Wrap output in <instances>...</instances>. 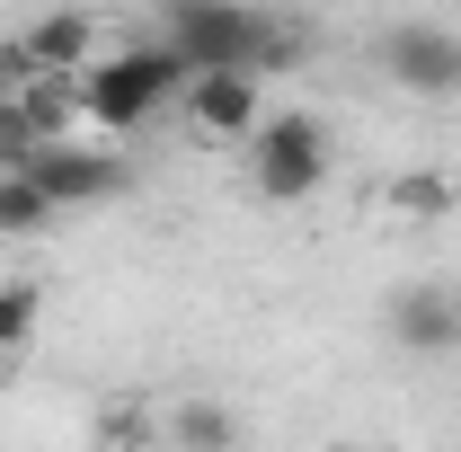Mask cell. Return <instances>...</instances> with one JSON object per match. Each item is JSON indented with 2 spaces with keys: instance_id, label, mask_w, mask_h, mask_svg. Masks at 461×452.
<instances>
[{
  "instance_id": "6da1fadb",
  "label": "cell",
  "mask_w": 461,
  "mask_h": 452,
  "mask_svg": "<svg viewBox=\"0 0 461 452\" xmlns=\"http://www.w3.org/2000/svg\"><path fill=\"white\" fill-rule=\"evenodd\" d=\"M160 45H169L186 71H222V62H249L258 80L302 62V36L285 18H267L258 0H160Z\"/></svg>"
},
{
  "instance_id": "7a4b0ae2",
  "label": "cell",
  "mask_w": 461,
  "mask_h": 452,
  "mask_svg": "<svg viewBox=\"0 0 461 452\" xmlns=\"http://www.w3.org/2000/svg\"><path fill=\"white\" fill-rule=\"evenodd\" d=\"M186 89V62L151 36V45H124V54H98L80 71V124L89 133H142L160 107H177Z\"/></svg>"
},
{
  "instance_id": "3957f363",
  "label": "cell",
  "mask_w": 461,
  "mask_h": 452,
  "mask_svg": "<svg viewBox=\"0 0 461 452\" xmlns=\"http://www.w3.org/2000/svg\"><path fill=\"white\" fill-rule=\"evenodd\" d=\"M338 169V133L320 124L311 107H285V115H258L249 133V186L267 204H311Z\"/></svg>"
},
{
  "instance_id": "277c9868",
  "label": "cell",
  "mask_w": 461,
  "mask_h": 452,
  "mask_svg": "<svg viewBox=\"0 0 461 452\" xmlns=\"http://www.w3.org/2000/svg\"><path fill=\"white\" fill-rule=\"evenodd\" d=\"M373 62H382V80H400L408 98H461V27H444V18L391 27L373 45Z\"/></svg>"
},
{
  "instance_id": "5b68a950",
  "label": "cell",
  "mask_w": 461,
  "mask_h": 452,
  "mask_svg": "<svg viewBox=\"0 0 461 452\" xmlns=\"http://www.w3.org/2000/svg\"><path fill=\"white\" fill-rule=\"evenodd\" d=\"M177 107H186V124H195L204 142H249V133H258V115H267V80H258L249 62H222V71H186Z\"/></svg>"
},
{
  "instance_id": "8992f818",
  "label": "cell",
  "mask_w": 461,
  "mask_h": 452,
  "mask_svg": "<svg viewBox=\"0 0 461 452\" xmlns=\"http://www.w3.org/2000/svg\"><path fill=\"white\" fill-rule=\"evenodd\" d=\"M27 177H36V186L54 195L62 213H71V204H115L133 169H124V151L89 142V133H71V142H45V151L27 160Z\"/></svg>"
},
{
  "instance_id": "52a82bcc",
  "label": "cell",
  "mask_w": 461,
  "mask_h": 452,
  "mask_svg": "<svg viewBox=\"0 0 461 452\" xmlns=\"http://www.w3.org/2000/svg\"><path fill=\"white\" fill-rule=\"evenodd\" d=\"M89 54H98V18L89 9H45L27 36L0 45V89H18L36 71H89Z\"/></svg>"
},
{
  "instance_id": "ba28073f",
  "label": "cell",
  "mask_w": 461,
  "mask_h": 452,
  "mask_svg": "<svg viewBox=\"0 0 461 452\" xmlns=\"http://www.w3.org/2000/svg\"><path fill=\"white\" fill-rule=\"evenodd\" d=\"M382 329H391L400 355H444V346H461V293H444V284H400L391 311H382Z\"/></svg>"
},
{
  "instance_id": "9c48e42d",
  "label": "cell",
  "mask_w": 461,
  "mask_h": 452,
  "mask_svg": "<svg viewBox=\"0 0 461 452\" xmlns=\"http://www.w3.org/2000/svg\"><path fill=\"white\" fill-rule=\"evenodd\" d=\"M169 444L177 452H240V417L222 399H177L169 408Z\"/></svg>"
},
{
  "instance_id": "30bf717a",
  "label": "cell",
  "mask_w": 461,
  "mask_h": 452,
  "mask_svg": "<svg viewBox=\"0 0 461 452\" xmlns=\"http://www.w3.org/2000/svg\"><path fill=\"white\" fill-rule=\"evenodd\" d=\"M382 204H391L400 222H453L461 186H453L444 169H408V177H391V186H382Z\"/></svg>"
},
{
  "instance_id": "8fae6325",
  "label": "cell",
  "mask_w": 461,
  "mask_h": 452,
  "mask_svg": "<svg viewBox=\"0 0 461 452\" xmlns=\"http://www.w3.org/2000/svg\"><path fill=\"white\" fill-rule=\"evenodd\" d=\"M54 213L62 204L27 169H0V240H36V231H54Z\"/></svg>"
},
{
  "instance_id": "7c38bea8",
  "label": "cell",
  "mask_w": 461,
  "mask_h": 452,
  "mask_svg": "<svg viewBox=\"0 0 461 452\" xmlns=\"http://www.w3.org/2000/svg\"><path fill=\"white\" fill-rule=\"evenodd\" d=\"M36 320H45V293H36L27 276H9L0 284V355H18V346L36 338Z\"/></svg>"
},
{
  "instance_id": "4fadbf2b",
  "label": "cell",
  "mask_w": 461,
  "mask_h": 452,
  "mask_svg": "<svg viewBox=\"0 0 461 452\" xmlns=\"http://www.w3.org/2000/svg\"><path fill=\"white\" fill-rule=\"evenodd\" d=\"M36 151H45V142H36V124H27V107H18V98L0 89V169H27Z\"/></svg>"
}]
</instances>
